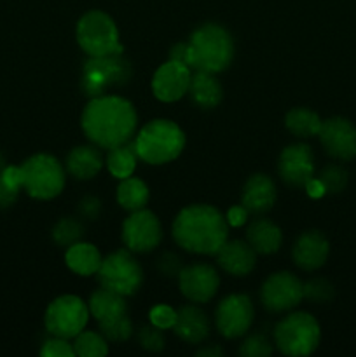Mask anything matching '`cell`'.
<instances>
[{"mask_svg":"<svg viewBox=\"0 0 356 357\" xmlns=\"http://www.w3.org/2000/svg\"><path fill=\"white\" fill-rule=\"evenodd\" d=\"M272 351H274L272 342L264 333L250 335L239 345V356L243 357H269Z\"/></svg>","mask_w":356,"mask_h":357,"instance_id":"e575fe53","label":"cell"},{"mask_svg":"<svg viewBox=\"0 0 356 357\" xmlns=\"http://www.w3.org/2000/svg\"><path fill=\"white\" fill-rule=\"evenodd\" d=\"M89 316V307L82 298L75 295H61L45 309L44 324L52 337L72 340L84 331Z\"/></svg>","mask_w":356,"mask_h":357,"instance_id":"30bf717a","label":"cell"},{"mask_svg":"<svg viewBox=\"0 0 356 357\" xmlns=\"http://www.w3.org/2000/svg\"><path fill=\"white\" fill-rule=\"evenodd\" d=\"M73 351L80 357H103L108 354V342L100 331H80L73 338Z\"/></svg>","mask_w":356,"mask_h":357,"instance_id":"4dcf8cb0","label":"cell"},{"mask_svg":"<svg viewBox=\"0 0 356 357\" xmlns=\"http://www.w3.org/2000/svg\"><path fill=\"white\" fill-rule=\"evenodd\" d=\"M150 199V190L143 180L136 176H128L117 185V202L122 209L133 213L147 208Z\"/></svg>","mask_w":356,"mask_h":357,"instance_id":"4316f807","label":"cell"},{"mask_svg":"<svg viewBox=\"0 0 356 357\" xmlns=\"http://www.w3.org/2000/svg\"><path fill=\"white\" fill-rule=\"evenodd\" d=\"M96 278L101 288L119 293L126 298L138 293L142 288L143 268L140 261L133 257V251L126 248V250H117L107 255L101 260Z\"/></svg>","mask_w":356,"mask_h":357,"instance_id":"9c48e42d","label":"cell"},{"mask_svg":"<svg viewBox=\"0 0 356 357\" xmlns=\"http://www.w3.org/2000/svg\"><path fill=\"white\" fill-rule=\"evenodd\" d=\"M335 289L330 281L323 278H314L304 282V298L313 303H327L334 298Z\"/></svg>","mask_w":356,"mask_h":357,"instance_id":"836d02e7","label":"cell"},{"mask_svg":"<svg viewBox=\"0 0 356 357\" xmlns=\"http://www.w3.org/2000/svg\"><path fill=\"white\" fill-rule=\"evenodd\" d=\"M187 94L191 96L192 103L198 105L199 108L212 110V108L218 107L220 101H222L223 89L215 73L195 70V73H192L191 77V86H188Z\"/></svg>","mask_w":356,"mask_h":357,"instance_id":"603a6c76","label":"cell"},{"mask_svg":"<svg viewBox=\"0 0 356 357\" xmlns=\"http://www.w3.org/2000/svg\"><path fill=\"white\" fill-rule=\"evenodd\" d=\"M170 61L181 63V65L191 68V47H188V42H178V44H175L170 49Z\"/></svg>","mask_w":356,"mask_h":357,"instance_id":"b9f144b4","label":"cell"},{"mask_svg":"<svg viewBox=\"0 0 356 357\" xmlns=\"http://www.w3.org/2000/svg\"><path fill=\"white\" fill-rule=\"evenodd\" d=\"M87 307L98 324L108 323V321H114L128 314V303H126L124 296L107 288H100L91 293Z\"/></svg>","mask_w":356,"mask_h":357,"instance_id":"d4e9b609","label":"cell"},{"mask_svg":"<svg viewBox=\"0 0 356 357\" xmlns=\"http://www.w3.org/2000/svg\"><path fill=\"white\" fill-rule=\"evenodd\" d=\"M77 213L84 220H98L101 215V201L96 195H86L84 199H80Z\"/></svg>","mask_w":356,"mask_h":357,"instance_id":"ab89813d","label":"cell"},{"mask_svg":"<svg viewBox=\"0 0 356 357\" xmlns=\"http://www.w3.org/2000/svg\"><path fill=\"white\" fill-rule=\"evenodd\" d=\"M98 330L107 338V342H112V344L128 342L133 337V333H135V328H133V323L128 317V314L114 321H108V323L98 324Z\"/></svg>","mask_w":356,"mask_h":357,"instance_id":"1f68e13d","label":"cell"},{"mask_svg":"<svg viewBox=\"0 0 356 357\" xmlns=\"http://www.w3.org/2000/svg\"><path fill=\"white\" fill-rule=\"evenodd\" d=\"M75 38L89 58L121 54L124 45L119 40V28L112 16L103 10H89L77 21Z\"/></svg>","mask_w":356,"mask_h":357,"instance_id":"52a82bcc","label":"cell"},{"mask_svg":"<svg viewBox=\"0 0 356 357\" xmlns=\"http://www.w3.org/2000/svg\"><path fill=\"white\" fill-rule=\"evenodd\" d=\"M255 319V309L250 296L229 295L218 303L215 310V326L223 338H241L248 333Z\"/></svg>","mask_w":356,"mask_h":357,"instance_id":"4fadbf2b","label":"cell"},{"mask_svg":"<svg viewBox=\"0 0 356 357\" xmlns=\"http://www.w3.org/2000/svg\"><path fill=\"white\" fill-rule=\"evenodd\" d=\"M215 257L220 268L234 278H244V275L251 274L257 265V253L248 244V241L227 239Z\"/></svg>","mask_w":356,"mask_h":357,"instance_id":"d6986e66","label":"cell"},{"mask_svg":"<svg viewBox=\"0 0 356 357\" xmlns=\"http://www.w3.org/2000/svg\"><path fill=\"white\" fill-rule=\"evenodd\" d=\"M318 136L325 152L334 159L353 160L356 157V128L349 119H327L321 124Z\"/></svg>","mask_w":356,"mask_h":357,"instance_id":"2e32d148","label":"cell"},{"mask_svg":"<svg viewBox=\"0 0 356 357\" xmlns=\"http://www.w3.org/2000/svg\"><path fill=\"white\" fill-rule=\"evenodd\" d=\"M23 188L30 197L51 201L65 188L66 169L51 153H35L21 164Z\"/></svg>","mask_w":356,"mask_h":357,"instance_id":"ba28073f","label":"cell"},{"mask_svg":"<svg viewBox=\"0 0 356 357\" xmlns=\"http://www.w3.org/2000/svg\"><path fill=\"white\" fill-rule=\"evenodd\" d=\"M195 356L198 357H220V356H223V349L216 344L206 345V347L199 349V351L195 352Z\"/></svg>","mask_w":356,"mask_h":357,"instance_id":"f6af8a7d","label":"cell"},{"mask_svg":"<svg viewBox=\"0 0 356 357\" xmlns=\"http://www.w3.org/2000/svg\"><path fill=\"white\" fill-rule=\"evenodd\" d=\"M84 236H86V227L75 216H66V218L58 220L51 230V237L56 246L65 248V250L82 241Z\"/></svg>","mask_w":356,"mask_h":357,"instance_id":"f546056e","label":"cell"},{"mask_svg":"<svg viewBox=\"0 0 356 357\" xmlns=\"http://www.w3.org/2000/svg\"><path fill=\"white\" fill-rule=\"evenodd\" d=\"M306 192L311 195V197H321L323 194H327V190H325L320 178H313V180L306 185Z\"/></svg>","mask_w":356,"mask_h":357,"instance_id":"ee69618b","label":"cell"},{"mask_svg":"<svg viewBox=\"0 0 356 357\" xmlns=\"http://www.w3.org/2000/svg\"><path fill=\"white\" fill-rule=\"evenodd\" d=\"M163 241V225L147 208L133 211L122 223V243L133 253H150Z\"/></svg>","mask_w":356,"mask_h":357,"instance_id":"7c38bea8","label":"cell"},{"mask_svg":"<svg viewBox=\"0 0 356 357\" xmlns=\"http://www.w3.org/2000/svg\"><path fill=\"white\" fill-rule=\"evenodd\" d=\"M191 68L220 73L229 68L234 59L232 35L218 23H205L192 31L188 38Z\"/></svg>","mask_w":356,"mask_h":357,"instance_id":"3957f363","label":"cell"},{"mask_svg":"<svg viewBox=\"0 0 356 357\" xmlns=\"http://www.w3.org/2000/svg\"><path fill=\"white\" fill-rule=\"evenodd\" d=\"M314 153L307 143H295L283 149L278 159V174L288 187L306 188L314 178Z\"/></svg>","mask_w":356,"mask_h":357,"instance_id":"5bb4252c","label":"cell"},{"mask_svg":"<svg viewBox=\"0 0 356 357\" xmlns=\"http://www.w3.org/2000/svg\"><path fill=\"white\" fill-rule=\"evenodd\" d=\"M138 160L140 157L138 152H136L135 142H128L124 145L108 150L107 157H105L108 173L117 178V180H124V178L131 176L135 173Z\"/></svg>","mask_w":356,"mask_h":357,"instance_id":"83f0119b","label":"cell"},{"mask_svg":"<svg viewBox=\"0 0 356 357\" xmlns=\"http://www.w3.org/2000/svg\"><path fill=\"white\" fill-rule=\"evenodd\" d=\"M178 288L192 303H206L220 288V275L209 264H192L178 274Z\"/></svg>","mask_w":356,"mask_h":357,"instance_id":"9a60e30c","label":"cell"},{"mask_svg":"<svg viewBox=\"0 0 356 357\" xmlns=\"http://www.w3.org/2000/svg\"><path fill=\"white\" fill-rule=\"evenodd\" d=\"M6 166H7V164H6V157H3V153L0 152V171H2Z\"/></svg>","mask_w":356,"mask_h":357,"instance_id":"bcb514c9","label":"cell"},{"mask_svg":"<svg viewBox=\"0 0 356 357\" xmlns=\"http://www.w3.org/2000/svg\"><path fill=\"white\" fill-rule=\"evenodd\" d=\"M248 215L250 213H248V209L244 206H234V208H230L227 211L225 220L229 223V227H241L248 222Z\"/></svg>","mask_w":356,"mask_h":357,"instance_id":"7bdbcfd3","label":"cell"},{"mask_svg":"<svg viewBox=\"0 0 356 357\" xmlns=\"http://www.w3.org/2000/svg\"><path fill=\"white\" fill-rule=\"evenodd\" d=\"M272 338L281 354L292 357L309 356L320 345V323L309 312H290L276 324Z\"/></svg>","mask_w":356,"mask_h":357,"instance_id":"8992f818","label":"cell"},{"mask_svg":"<svg viewBox=\"0 0 356 357\" xmlns=\"http://www.w3.org/2000/svg\"><path fill=\"white\" fill-rule=\"evenodd\" d=\"M150 324L161 328V330H173L175 323H177V310L171 309L170 305H156L149 314Z\"/></svg>","mask_w":356,"mask_h":357,"instance_id":"74e56055","label":"cell"},{"mask_svg":"<svg viewBox=\"0 0 356 357\" xmlns=\"http://www.w3.org/2000/svg\"><path fill=\"white\" fill-rule=\"evenodd\" d=\"M184 265H181V258L177 257L175 253H164L161 255L157 260V271L159 274L166 275V278H178Z\"/></svg>","mask_w":356,"mask_h":357,"instance_id":"f35d334b","label":"cell"},{"mask_svg":"<svg viewBox=\"0 0 356 357\" xmlns=\"http://www.w3.org/2000/svg\"><path fill=\"white\" fill-rule=\"evenodd\" d=\"M171 234L181 250L215 257L229 239V223L215 206L191 204L178 213Z\"/></svg>","mask_w":356,"mask_h":357,"instance_id":"7a4b0ae2","label":"cell"},{"mask_svg":"<svg viewBox=\"0 0 356 357\" xmlns=\"http://www.w3.org/2000/svg\"><path fill=\"white\" fill-rule=\"evenodd\" d=\"M80 126L93 145L112 150L131 142L138 128V114L129 100L119 94L91 98L80 115Z\"/></svg>","mask_w":356,"mask_h":357,"instance_id":"6da1fadb","label":"cell"},{"mask_svg":"<svg viewBox=\"0 0 356 357\" xmlns=\"http://www.w3.org/2000/svg\"><path fill=\"white\" fill-rule=\"evenodd\" d=\"M138 344L149 352H161L166 347V338H164V333L161 328L150 324V326L140 328Z\"/></svg>","mask_w":356,"mask_h":357,"instance_id":"d590c367","label":"cell"},{"mask_svg":"<svg viewBox=\"0 0 356 357\" xmlns=\"http://www.w3.org/2000/svg\"><path fill=\"white\" fill-rule=\"evenodd\" d=\"M246 241L257 255H272L281 248V229L269 218H255L246 227Z\"/></svg>","mask_w":356,"mask_h":357,"instance_id":"cb8c5ba5","label":"cell"},{"mask_svg":"<svg viewBox=\"0 0 356 357\" xmlns=\"http://www.w3.org/2000/svg\"><path fill=\"white\" fill-rule=\"evenodd\" d=\"M304 300V282L292 272H274L260 288V302L269 312L283 314L295 309Z\"/></svg>","mask_w":356,"mask_h":357,"instance_id":"8fae6325","label":"cell"},{"mask_svg":"<svg viewBox=\"0 0 356 357\" xmlns=\"http://www.w3.org/2000/svg\"><path fill=\"white\" fill-rule=\"evenodd\" d=\"M330 243L320 230H307L297 237L292 250V258L299 268L306 272L318 271L327 261Z\"/></svg>","mask_w":356,"mask_h":357,"instance_id":"ac0fdd59","label":"cell"},{"mask_svg":"<svg viewBox=\"0 0 356 357\" xmlns=\"http://www.w3.org/2000/svg\"><path fill=\"white\" fill-rule=\"evenodd\" d=\"M323 121L316 112L309 108H293L285 115V128L292 132L295 138H313L320 135Z\"/></svg>","mask_w":356,"mask_h":357,"instance_id":"f1b7e54d","label":"cell"},{"mask_svg":"<svg viewBox=\"0 0 356 357\" xmlns=\"http://www.w3.org/2000/svg\"><path fill=\"white\" fill-rule=\"evenodd\" d=\"M276 197H278V190L272 178L257 173L248 178L244 183L243 192H241V206H244L250 215L260 216L272 209Z\"/></svg>","mask_w":356,"mask_h":357,"instance_id":"ffe728a7","label":"cell"},{"mask_svg":"<svg viewBox=\"0 0 356 357\" xmlns=\"http://www.w3.org/2000/svg\"><path fill=\"white\" fill-rule=\"evenodd\" d=\"M20 188H14L13 185H9L0 178V209L10 208L20 197Z\"/></svg>","mask_w":356,"mask_h":357,"instance_id":"60d3db41","label":"cell"},{"mask_svg":"<svg viewBox=\"0 0 356 357\" xmlns=\"http://www.w3.org/2000/svg\"><path fill=\"white\" fill-rule=\"evenodd\" d=\"M133 77V65L121 54L89 58L80 70V89L87 98L110 94L112 89L128 86Z\"/></svg>","mask_w":356,"mask_h":357,"instance_id":"5b68a950","label":"cell"},{"mask_svg":"<svg viewBox=\"0 0 356 357\" xmlns=\"http://www.w3.org/2000/svg\"><path fill=\"white\" fill-rule=\"evenodd\" d=\"M173 333L185 344H202L209 337V319L199 307L184 305L177 310Z\"/></svg>","mask_w":356,"mask_h":357,"instance_id":"44dd1931","label":"cell"},{"mask_svg":"<svg viewBox=\"0 0 356 357\" xmlns=\"http://www.w3.org/2000/svg\"><path fill=\"white\" fill-rule=\"evenodd\" d=\"M320 181L328 194H339L346 188L349 181V173L339 164H328L320 171Z\"/></svg>","mask_w":356,"mask_h":357,"instance_id":"d6a6232c","label":"cell"},{"mask_svg":"<svg viewBox=\"0 0 356 357\" xmlns=\"http://www.w3.org/2000/svg\"><path fill=\"white\" fill-rule=\"evenodd\" d=\"M105 166V159L96 145H80L70 150L65 160L66 173L80 181L93 180Z\"/></svg>","mask_w":356,"mask_h":357,"instance_id":"7402d4cb","label":"cell"},{"mask_svg":"<svg viewBox=\"0 0 356 357\" xmlns=\"http://www.w3.org/2000/svg\"><path fill=\"white\" fill-rule=\"evenodd\" d=\"M192 70L177 61H166L152 77V93L163 103H175L187 94Z\"/></svg>","mask_w":356,"mask_h":357,"instance_id":"e0dca14e","label":"cell"},{"mask_svg":"<svg viewBox=\"0 0 356 357\" xmlns=\"http://www.w3.org/2000/svg\"><path fill=\"white\" fill-rule=\"evenodd\" d=\"M135 146L140 160L150 166H163L184 152L185 132L170 119H154L140 129Z\"/></svg>","mask_w":356,"mask_h":357,"instance_id":"277c9868","label":"cell"},{"mask_svg":"<svg viewBox=\"0 0 356 357\" xmlns=\"http://www.w3.org/2000/svg\"><path fill=\"white\" fill-rule=\"evenodd\" d=\"M42 357H73L75 351H73V344H70L66 338L52 337L44 342L40 349Z\"/></svg>","mask_w":356,"mask_h":357,"instance_id":"8d00e7d4","label":"cell"},{"mask_svg":"<svg viewBox=\"0 0 356 357\" xmlns=\"http://www.w3.org/2000/svg\"><path fill=\"white\" fill-rule=\"evenodd\" d=\"M103 257L100 255L98 248L91 243H82L79 241L73 246L66 248L65 253V264L66 267L77 275L82 278H89V275H96L98 268H100Z\"/></svg>","mask_w":356,"mask_h":357,"instance_id":"484cf974","label":"cell"}]
</instances>
